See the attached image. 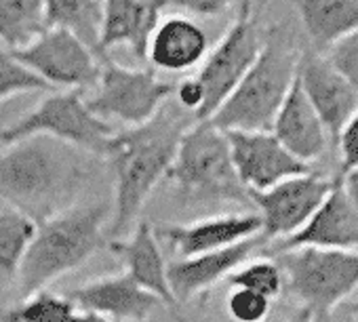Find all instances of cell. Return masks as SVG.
I'll list each match as a JSON object with an SVG mask.
<instances>
[{
  "label": "cell",
  "instance_id": "6da1fadb",
  "mask_svg": "<svg viewBox=\"0 0 358 322\" xmlns=\"http://www.w3.org/2000/svg\"><path fill=\"white\" fill-rule=\"evenodd\" d=\"M194 122L192 114L169 99L148 122L116 131L106 158L114 173V203L106 226L108 238L118 240L133 228L152 190L166 177L179 141Z\"/></svg>",
  "mask_w": 358,
  "mask_h": 322
},
{
  "label": "cell",
  "instance_id": "7a4b0ae2",
  "mask_svg": "<svg viewBox=\"0 0 358 322\" xmlns=\"http://www.w3.org/2000/svg\"><path fill=\"white\" fill-rule=\"evenodd\" d=\"M83 182L78 149L51 137H26L0 152V198L34 224L70 209Z\"/></svg>",
  "mask_w": 358,
  "mask_h": 322
},
{
  "label": "cell",
  "instance_id": "3957f363",
  "mask_svg": "<svg viewBox=\"0 0 358 322\" xmlns=\"http://www.w3.org/2000/svg\"><path fill=\"white\" fill-rule=\"evenodd\" d=\"M110 205L70 207L41 224L32 242L26 249L17 270V291L28 297L47 288L57 278L78 270L95 253L108 244L106 221L110 219Z\"/></svg>",
  "mask_w": 358,
  "mask_h": 322
},
{
  "label": "cell",
  "instance_id": "277c9868",
  "mask_svg": "<svg viewBox=\"0 0 358 322\" xmlns=\"http://www.w3.org/2000/svg\"><path fill=\"white\" fill-rule=\"evenodd\" d=\"M301 49L282 26L264 30V45L238 87L209 118L220 131H270L295 80Z\"/></svg>",
  "mask_w": 358,
  "mask_h": 322
},
{
  "label": "cell",
  "instance_id": "5b68a950",
  "mask_svg": "<svg viewBox=\"0 0 358 322\" xmlns=\"http://www.w3.org/2000/svg\"><path fill=\"white\" fill-rule=\"evenodd\" d=\"M164 180L184 207L253 209L251 192L234 171L226 133L209 120L194 122L186 131Z\"/></svg>",
  "mask_w": 358,
  "mask_h": 322
},
{
  "label": "cell",
  "instance_id": "8992f818",
  "mask_svg": "<svg viewBox=\"0 0 358 322\" xmlns=\"http://www.w3.org/2000/svg\"><path fill=\"white\" fill-rule=\"evenodd\" d=\"M34 135H45L78 152L108 158L116 129L89 110L83 91H53L20 120L0 131V141L9 145Z\"/></svg>",
  "mask_w": 358,
  "mask_h": 322
},
{
  "label": "cell",
  "instance_id": "52a82bcc",
  "mask_svg": "<svg viewBox=\"0 0 358 322\" xmlns=\"http://www.w3.org/2000/svg\"><path fill=\"white\" fill-rule=\"evenodd\" d=\"M276 263L285 276V291L320 320H329L333 309L358 288V251L303 247L280 251Z\"/></svg>",
  "mask_w": 358,
  "mask_h": 322
},
{
  "label": "cell",
  "instance_id": "ba28073f",
  "mask_svg": "<svg viewBox=\"0 0 358 322\" xmlns=\"http://www.w3.org/2000/svg\"><path fill=\"white\" fill-rule=\"evenodd\" d=\"M175 93V82L164 80L152 68H124L114 59L101 61L99 80L85 97L89 110L108 122L120 120L127 126L148 122Z\"/></svg>",
  "mask_w": 358,
  "mask_h": 322
},
{
  "label": "cell",
  "instance_id": "9c48e42d",
  "mask_svg": "<svg viewBox=\"0 0 358 322\" xmlns=\"http://www.w3.org/2000/svg\"><path fill=\"white\" fill-rule=\"evenodd\" d=\"M264 45V30L255 15H238L220 43L207 53L201 72L196 74L205 91V103L196 114V122L209 120L217 108L245 78L255 64Z\"/></svg>",
  "mask_w": 358,
  "mask_h": 322
},
{
  "label": "cell",
  "instance_id": "30bf717a",
  "mask_svg": "<svg viewBox=\"0 0 358 322\" xmlns=\"http://www.w3.org/2000/svg\"><path fill=\"white\" fill-rule=\"evenodd\" d=\"M11 55L53 89L85 91L99 80L101 61L78 36L64 28H45L26 47L11 49Z\"/></svg>",
  "mask_w": 358,
  "mask_h": 322
},
{
  "label": "cell",
  "instance_id": "8fae6325",
  "mask_svg": "<svg viewBox=\"0 0 358 322\" xmlns=\"http://www.w3.org/2000/svg\"><path fill=\"white\" fill-rule=\"evenodd\" d=\"M333 188V180L320 173H306L285 180L270 190L251 192V203L262 219V238L285 240L301 230Z\"/></svg>",
  "mask_w": 358,
  "mask_h": 322
},
{
  "label": "cell",
  "instance_id": "7c38bea8",
  "mask_svg": "<svg viewBox=\"0 0 358 322\" xmlns=\"http://www.w3.org/2000/svg\"><path fill=\"white\" fill-rule=\"evenodd\" d=\"M234 171L249 192H264L272 186L306 175L312 165L295 158L270 131H224Z\"/></svg>",
  "mask_w": 358,
  "mask_h": 322
},
{
  "label": "cell",
  "instance_id": "4fadbf2b",
  "mask_svg": "<svg viewBox=\"0 0 358 322\" xmlns=\"http://www.w3.org/2000/svg\"><path fill=\"white\" fill-rule=\"evenodd\" d=\"M297 78L329 135L331 147H335L343 126L358 112V91L331 66L322 53L312 49L301 51Z\"/></svg>",
  "mask_w": 358,
  "mask_h": 322
},
{
  "label": "cell",
  "instance_id": "5bb4252c",
  "mask_svg": "<svg viewBox=\"0 0 358 322\" xmlns=\"http://www.w3.org/2000/svg\"><path fill=\"white\" fill-rule=\"evenodd\" d=\"M179 257H196L222 251L262 234V219L255 211L211 215L190 224H169L154 230Z\"/></svg>",
  "mask_w": 358,
  "mask_h": 322
},
{
  "label": "cell",
  "instance_id": "9a60e30c",
  "mask_svg": "<svg viewBox=\"0 0 358 322\" xmlns=\"http://www.w3.org/2000/svg\"><path fill=\"white\" fill-rule=\"evenodd\" d=\"M262 244H266L264 238L253 236L245 242H238L222 251L166 263V278L175 301L186 303L196 297H207L217 282L226 280L236 268H241L247 259H251V255Z\"/></svg>",
  "mask_w": 358,
  "mask_h": 322
},
{
  "label": "cell",
  "instance_id": "2e32d148",
  "mask_svg": "<svg viewBox=\"0 0 358 322\" xmlns=\"http://www.w3.org/2000/svg\"><path fill=\"white\" fill-rule=\"evenodd\" d=\"M358 251V213L343 192L341 177H333V188L314 211L308 224L293 236L280 240V251L291 249Z\"/></svg>",
  "mask_w": 358,
  "mask_h": 322
},
{
  "label": "cell",
  "instance_id": "e0dca14e",
  "mask_svg": "<svg viewBox=\"0 0 358 322\" xmlns=\"http://www.w3.org/2000/svg\"><path fill=\"white\" fill-rule=\"evenodd\" d=\"M162 9V0H101V61L116 47H127L137 61H145L148 45Z\"/></svg>",
  "mask_w": 358,
  "mask_h": 322
},
{
  "label": "cell",
  "instance_id": "ac0fdd59",
  "mask_svg": "<svg viewBox=\"0 0 358 322\" xmlns=\"http://www.w3.org/2000/svg\"><path fill=\"white\" fill-rule=\"evenodd\" d=\"M64 295L83 312H95L112 322H145L160 303L124 272L95 278Z\"/></svg>",
  "mask_w": 358,
  "mask_h": 322
},
{
  "label": "cell",
  "instance_id": "d6986e66",
  "mask_svg": "<svg viewBox=\"0 0 358 322\" xmlns=\"http://www.w3.org/2000/svg\"><path fill=\"white\" fill-rule=\"evenodd\" d=\"M110 251L122 263V272L143 291L154 295L162 305L171 312H177L179 303L175 301L169 278H166V261L158 247L154 228L148 221H139L131 236L110 240Z\"/></svg>",
  "mask_w": 358,
  "mask_h": 322
},
{
  "label": "cell",
  "instance_id": "ffe728a7",
  "mask_svg": "<svg viewBox=\"0 0 358 322\" xmlns=\"http://www.w3.org/2000/svg\"><path fill=\"white\" fill-rule=\"evenodd\" d=\"M270 133L282 143V147H287L306 165L318 160L331 145L329 135L312 103L308 101L297 74L272 122Z\"/></svg>",
  "mask_w": 358,
  "mask_h": 322
},
{
  "label": "cell",
  "instance_id": "44dd1931",
  "mask_svg": "<svg viewBox=\"0 0 358 322\" xmlns=\"http://www.w3.org/2000/svg\"><path fill=\"white\" fill-rule=\"evenodd\" d=\"M209 53L207 32L190 17L173 15L156 26L145 61L152 70L186 72L205 61Z\"/></svg>",
  "mask_w": 358,
  "mask_h": 322
},
{
  "label": "cell",
  "instance_id": "7402d4cb",
  "mask_svg": "<svg viewBox=\"0 0 358 322\" xmlns=\"http://www.w3.org/2000/svg\"><path fill=\"white\" fill-rule=\"evenodd\" d=\"M299 13L312 51L324 53L358 30V0H287Z\"/></svg>",
  "mask_w": 358,
  "mask_h": 322
},
{
  "label": "cell",
  "instance_id": "603a6c76",
  "mask_svg": "<svg viewBox=\"0 0 358 322\" xmlns=\"http://www.w3.org/2000/svg\"><path fill=\"white\" fill-rule=\"evenodd\" d=\"M45 26L64 28L78 36L101 61L99 28H101V0H43Z\"/></svg>",
  "mask_w": 358,
  "mask_h": 322
},
{
  "label": "cell",
  "instance_id": "cb8c5ba5",
  "mask_svg": "<svg viewBox=\"0 0 358 322\" xmlns=\"http://www.w3.org/2000/svg\"><path fill=\"white\" fill-rule=\"evenodd\" d=\"M43 0H0V43L22 49L45 30Z\"/></svg>",
  "mask_w": 358,
  "mask_h": 322
},
{
  "label": "cell",
  "instance_id": "d4e9b609",
  "mask_svg": "<svg viewBox=\"0 0 358 322\" xmlns=\"http://www.w3.org/2000/svg\"><path fill=\"white\" fill-rule=\"evenodd\" d=\"M34 232L36 224L30 217L11 207L0 209V282L3 284L17 278V270Z\"/></svg>",
  "mask_w": 358,
  "mask_h": 322
},
{
  "label": "cell",
  "instance_id": "484cf974",
  "mask_svg": "<svg viewBox=\"0 0 358 322\" xmlns=\"http://www.w3.org/2000/svg\"><path fill=\"white\" fill-rule=\"evenodd\" d=\"M76 305L49 288L36 291L22 299L20 305L0 309V322H70Z\"/></svg>",
  "mask_w": 358,
  "mask_h": 322
},
{
  "label": "cell",
  "instance_id": "4316f807",
  "mask_svg": "<svg viewBox=\"0 0 358 322\" xmlns=\"http://www.w3.org/2000/svg\"><path fill=\"white\" fill-rule=\"evenodd\" d=\"M230 288H249L268 297L270 301L278 299L285 293V276L280 265L274 259H247L226 278Z\"/></svg>",
  "mask_w": 358,
  "mask_h": 322
},
{
  "label": "cell",
  "instance_id": "83f0119b",
  "mask_svg": "<svg viewBox=\"0 0 358 322\" xmlns=\"http://www.w3.org/2000/svg\"><path fill=\"white\" fill-rule=\"evenodd\" d=\"M43 91H55L51 85H47L41 76H36L32 70L22 66L9 49L0 47V103L22 95V93H43Z\"/></svg>",
  "mask_w": 358,
  "mask_h": 322
},
{
  "label": "cell",
  "instance_id": "f1b7e54d",
  "mask_svg": "<svg viewBox=\"0 0 358 322\" xmlns=\"http://www.w3.org/2000/svg\"><path fill=\"white\" fill-rule=\"evenodd\" d=\"M226 309L234 322H266L272 312V301L249 288H230Z\"/></svg>",
  "mask_w": 358,
  "mask_h": 322
},
{
  "label": "cell",
  "instance_id": "f546056e",
  "mask_svg": "<svg viewBox=\"0 0 358 322\" xmlns=\"http://www.w3.org/2000/svg\"><path fill=\"white\" fill-rule=\"evenodd\" d=\"M322 55L358 91V30L337 41Z\"/></svg>",
  "mask_w": 358,
  "mask_h": 322
},
{
  "label": "cell",
  "instance_id": "4dcf8cb0",
  "mask_svg": "<svg viewBox=\"0 0 358 322\" xmlns=\"http://www.w3.org/2000/svg\"><path fill=\"white\" fill-rule=\"evenodd\" d=\"M335 149L339 152V177L358 169V112L343 126Z\"/></svg>",
  "mask_w": 358,
  "mask_h": 322
},
{
  "label": "cell",
  "instance_id": "1f68e13d",
  "mask_svg": "<svg viewBox=\"0 0 358 322\" xmlns=\"http://www.w3.org/2000/svg\"><path fill=\"white\" fill-rule=\"evenodd\" d=\"M162 5L182 9L196 17H217L232 7H238V0H162Z\"/></svg>",
  "mask_w": 358,
  "mask_h": 322
},
{
  "label": "cell",
  "instance_id": "d6a6232c",
  "mask_svg": "<svg viewBox=\"0 0 358 322\" xmlns=\"http://www.w3.org/2000/svg\"><path fill=\"white\" fill-rule=\"evenodd\" d=\"M173 97H175L179 108L186 110L188 114H192L194 120H196V114L201 112V108L205 103V91H203V85L199 82L196 76H190V78L175 82Z\"/></svg>",
  "mask_w": 358,
  "mask_h": 322
},
{
  "label": "cell",
  "instance_id": "836d02e7",
  "mask_svg": "<svg viewBox=\"0 0 358 322\" xmlns=\"http://www.w3.org/2000/svg\"><path fill=\"white\" fill-rule=\"evenodd\" d=\"M337 177H339V175H337ZM341 186H343V192H345V196L350 198L352 207H354L356 213H358V169L345 173V175L341 177Z\"/></svg>",
  "mask_w": 358,
  "mask_h": 322
},
{
  "label": "cell",
  "instance_id": "e575fe53",
  "mask_svg": "<svg viewBox=\"0 0 358 322\" xmlns=\"http://www.w3.org/2000/svg\"><path fill=\"white\" fill-rule=\"evenodd\" d=\"M70 322H112L110 318H106V316H99V314H95V312H76L74 316H72V320Z\"/></svg>",
  "mask_w": 358,
  "mask_h": 322
},
{
  "label": "cell",
  "instance_id": "d590c367",
  "mask_svg": "<svg viewBox=\"0 0 358 322\" xmlns=\"http://www.w3.org/2000/svg\"><path fill=\"white\" fill-rule=\"evenodd\" d=\"M289 322H327V320H320V318H316L310 309H306V307H297L295 312H293V316L289 318Z\"/></svg>",
  "mask_w": 358,
  "mask_h": 322
},
{
  "label": "cell",
  "instance_id": "8d00e7d4",
  "mask_svg": "<svg viewBox=\"0 0 358 322\" xmlns=\"http://www.w3.org/2000/svg\"><path fill=\"white\" fill-rule=\"evenodd\" d=\"M238 15H253V0H238Z\"/></svg>",
  "mask_w": 358,
  "mask_h": 322
},
{
  "label": "cell",
  "instance_id": "74e56055",
  "mask_svg": "<svg viewBox=\"0 0 358 322\" xmlns=\"http://www.w3.org/2000/svg\"><path fill=\"white\" fill-rule=\"evenodd\" d=\"M350 312H352V316H354V320L358 322V297L350 303Z\"/></svg>",
  "mask_w": 358,
  "mask_h": 322
},
{
  "label": "cell",
  "instance_id": "f35d334b",
  "mask_svg": "<svg viewBox=\"0 0 358 322\" xmlns=\"http://www.w3.org/2000/svg\"><path fill=\"white\" fill-rule=\"evenodd\" d=\"M171 314H173L175 322H190V320H188V318H186V316H184L182 312H179V309H177V312H171Z\"/></svg>",
  "mask_w": 358,
  "mask_h": 322
},
{
  "label": "cell",
  "instance_id": "ab89813d",
  "mask_svg": "<svg viewBox=\"0 0 358 322\" xmlns=\"http://www.w3.org/2000/svg\"><path fill=\"white\" fill-rule=\"evenodd\" d=\"M266 3H268V0H257V9H262V7H264Z\"/></svg>",
  "mask_w": 358,
  "mask_h": 322
}]
</instances>
